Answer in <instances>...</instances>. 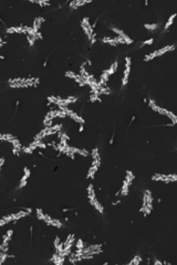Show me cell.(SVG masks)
<instances>
[{
    "instance_id": "1",
    "label": "cell",
    "mask_w": 177,
    "mask_h": 265,
    "mask_svg": "<svg viewBox=\"0 0 177 265\" xmlns=\"http://www.w3.org/2000/svg\"><path fill=\"white\" fill-rule=\"evenodd\" d=\"M176 50V46L175 44H167V46H163V48H160V49L156 50L154 52H151V53H147L145 57H144V62H151L153 61L154 59L158 57H162L164 54H166V53H170V52H173Z\"/></svg>"
},
{
    "instance_id": "2",
    "label": "cell",
    "mask_w": 177,
    "mask_h": 265,
    "mask_svg": "<svg viewBox=\"0 0 177 265\" xmlns=\"http://www.w3.org/2000/svg\"><path fill=\"white\" fill-rule=\"evenodd\" d=\"M131 66H132V59L131 57H125V65H124L123 70V78H122V88H124L128 83V78H130V74H131Z\"/></svg>"
},
{
    "instance_id": "3",
    "label": "cell",
    "mask_w": 177,
    "mask_h": 265,
    "mask_svg": "<svg viewBox=\"0 0 177 265\" xmlns=\"http://www.w3.org/2000/svg\"><path fill=\"white\" fill-rule=\"evenodd\" d=\"M81 28L84 32V34L88 37V41H91V39L93 38V35H94V29L92 28V25H91V22H90V18L85 17L82 19L81 21Z\"/></svg>"
},
{
    "instance_id": "4",
    "label": "cell",
    "mask_w": 177,
    "mask_h": 265,
    "mask_svg": "<svg viewBox=\"0 0 177 265\" xmlns=\"http://www.w3.org/2000/svg\"><path fill=\"white\" fill-rule=\"evenodd\" d=\"M153 200H154V199H153L152 191L148 190V189L144 191L143 197H142V205L153 210Z\"/></svg>"
},
{
    "instance_id": "5",
    "label": "cell",
    "mask_w": 177,
    "mask_h": 265,
    "mask_svg": "<svg viewBox=\"0 0 177 265\" xmlns=\"http://www.w3.org/2000/svg\"><path fill=\"white\" fill-rule=\"evenodd\" d=\"M91 2H92L91 0H72L71 2H69V7H70V10H76L82 6H85Z\"/></svg>"
},
{
    "instance_id": "6",
    "label": "cell",
    "mask_w": 177,
    "mask_h": 265,
    "mask_svg": "<svg viewBox=\"0 0 177 265\" xmlns=\"http://www.w3.org/2000/svg\"><path fill=\"white\" fill-rule=\"evenodd\" d=\"M101 41H102V43H104V44H109V46H118L116 37H103L102 39H101Z\"/></svg>"
},
{
    "instance_id": "7",
    "label": "cell",
    "mask_w": 177,
    "mask_h": 265,
    "mask_svg": "<svg viewBox=\"0 0 177 265\" xmlns=\"http://www.w3.org/2000/svg\"><path fill=\"white\" fill-rule=\"evenodd\" d=\"M86 191H88V202L91 203L92 201H94L96 199V194H95V189H94V187H93V184H88V189H86Z\"/></svg>"
},
{
    "instance_id": "8",
    "label": "cell",
    "mask_w": 177,
    "mask_h": 265,
    "mask_svg": "<svg viewBox=\"0 0 177 265\" xmlns=\"http://www.w3.org/2000/svg\"><path fill=\"white\" fill-rule=\"evenodd\" d=\"M46 21V19L43 17H38L35 18L34 20H33V25H32V28L34 29L37 32L40 31V28H41V25H42L43 22Z\"/></svg>"
},
{
    "instance_id": "9",
    "label": "cell",
    "mask_w": 177,
    "mask_h": 265,
    "mask_svg": "<svg viewBox=\"0 0 177 265\" xmlns=\"http://www.w3.org/2000/svg\"><path fill=\"white\" fill-rule=\"evenodd\" d=\"M90 205H92L93 208L95 209V210H96V211H98V212H99V213H101V214H103V213H104V207H103L102 203H101V202H100L99 200H98V198H96L95 200H94V201L91 202Z\"/></svg>"
},
{
    "instance_id": "10",
    "label": "cell",
    "mask_w": 177,
    "mask_h": 265,
    "mask_svg": "<svg viewBox=\"0 0 177 265\" xmlns=\"http://www.w3.org/2000/svg\"><path fill=\"white\" fill-rule=\"evenodd\" d=\"M151 179L153 181H162L164 184H167V175H164V173H155L151 177Z\"/></svg>"
},
{
    "instance_id": "11",
    "label": "cell",
    "mask_w": 177,
    "mask_h": 265,
    "mask_svg": "<svg viewBox=\"0 0 177 265\" xmlns=\"http://www.w3.org/2000/svg\"><path fill=\"white\" fill-rule=\"evenodd\" d=\"M164 116H166L168 119L172 122V124H174V126L175 125H177V115L176 114H174L173 112H170V110H166V112H165V115Z\"/></svg>"
},
{
    "instance_id": "12",
    "label": "cell",
    "mask_w": 177,
    "mask_h": 265,
    "mask_svg": "<svg viewBox=\"0 0 177 265\" xmlns=\"http://www.w3.org/2000/svg\"><path fill=\"white\" fill-rule=\"evenodd\" d=\"M98 170H99V168H96V167L94 166H90V168H88V173H86V178H88V179H94Z\"/></svg>"
},
{
    "instance_id": "13",
    "label": "cell",
    "mask_w": 177,
    "mask_h": 265,
    "mask_svg": "<svg viewBox=\"0 0 177 265\" xmlns=\"http://www.w3.org/2000/svg\"><path fill=\"white\" fill-rule=\"evenodd\" d=\"M176 16H177V13H173L170 18H168V20H167L166 23H165V25H164V31H167V30H168V29H170V27L173 25V23H174V21H175V18H176Z\"/></svg>"
},
{
    "instance_id": "14",
    "label": "cell",
    "mask_w": 177,
    "mask_h": 265,
    "mask_svg": "<svg viewBox=\"0 0 177 265\" xmlns=\"http://www.w3.org/2000/svg\"><path fill=\"white\" fill-rule=\"evenodd\" d=\"M134 179H135V175L132 172L131 170H128V171H126V173H125V177H124V180L126 181V182H128V184L132 186V184H133Z\"/></svg>"
},
{
    "instance_id": "15",
    "label": "cell",
    "mask_w": 177,
    "mask_h": 265,
    "mask_svg": "<svg viewBox=\"0 0 177 265\" xmlns=\"http://www.w3.org/2000/svg\"><path fill=\"white\" fill-rule=\"evenodd\" d=\"M159 27H160V25L157 23V22H155V23H145V25H144V28H145L147 31H151V32L157 30Z\"/></svg>"
},
{
    "instance_id": "16",
    "label": "cell",
    "mask_w": 177,
    "mask_h": 265,
    "mask_svg": "<svg viewBox=\"0 0 177 265\" xmlns=\"http://www.w3.org/2000/svg\"><path fill=\"white\" fill-rule=\"evenodd\" d=\"M142 261H143V260H142L141 255H135L134 258H132V260L128 262V265H138L140 263H142Z\"/></svg>"
},
{
    "instance_id": "17",
    "label": "cell",
    "mask_w": 177,
    "mask_h": 265,
    "mask_svg": "<svg viewBox=\"0 0 177 265\" xmlns=\"http://www.w3.org/2000/svg\"><path fill=\"white\" fill-rule=\"evenodd\" d=\"M9 243L8 241L1 240V244H0V252H8L9 251Z\"/></svg>"
},
{
    "instance_id": "18",
    "label": "cell",
    "mask_w": 177,
    "mask_h": 265,
    "mask_svg": "<svg viewBox=\"0 0 177 265\" xmlns=\"http://www.w3.org/2000/svg\"><path fill=\"white\" fill-rule=\"evenodd\" d=\"M88 101H90L91 103L102 102V99H101V96L98 95V94H90V96H88Z\"/></svg>"
},
{
    "instance_id": "19",
    "label": "cell",
    "mask_w": 177,
    "mask_h": 265,
    "mask_svg": "<svg viewBox=\"0 0 177 265\" xmlns=\"http://www.w3.org/2000/svg\"><path fill=\"white\" fill-rule=\"evenodd\" d=\"M64 75H65V78L75 81V78H76V76H78V73H75V72H73V71H67Z\"/></svg>"
},
{
    "instance_id": "20",
    "label": "cell",
    "mask_w": 177,
    "mask_h": 265,
    "mask_svg": "<svg viewBox=\"0 0 177 265\" xmlns=\"http://www.w3.org/2000/svg\"><path fill=\"white\" fill-rule=\"evenodd\" d=\"M176 181H177V173H170V175H167V184L176 182Z\"/></svg>"
},
{
    "instance_id": "21",
    "label": "cell",
    "mask_w": 177,
    "mask_h": 265,
    "mask_svg": "<svg viewBox=\"0 0 177 265\" xmlns=\"http://www.w3.org/2000/svg\"><path fill=\"white\" fill-rule=\"evenodd\" d=\"M30 176H31V171H30V169H29L28 167H25V168H23V175H22L21 178H23V179H26V180H28L29 178H30Z\"/></svg>"
},
{
    "instance_id": "22",
    "label": "cell",
    "mask_w": 177,
    "mask_h": 265,
    "mask_svg": "<svg viewBox=\"0 0 177 265\" xmlns=\"http://www.w3.org/2000/svg\"><path fill=\"white\" fill-rule=\"evenodd\" d=\"M61 242H62V240L60 239V237H56V239H54V241H53V247H54V250L60 245Z\"/></svg>"
},
{
    "instance_id": "23",
    "label": "cell",
    "mask_w": 177,
    "mask_h": 265,
    "mask_svg": "<svg viewBox=\"0 0 177 265\" xmlns=\"http://www.w3.org/2000/svg\"><path fill=\"white\" fill-rule=\"evenodd\" d=\"M153 42H154V39H153V38H151V39H147V40H145V41H144V42L142 43L141 44V46H152L153 44Z\"/></svg>"
},
{
    "instance_id": "24",
    "label": "cell",
    "mask_w": 177,
    "mask_h": 265,
    "mask_svg": "<svg viewBox=\"0 0 177 265\" xmlns=\"http://www.w3.org/2000/svg\"><path fill=\"white\" fill-rule=\"evenodd\" d=\"M4 160H6V159H4V156H2V157L0 158V169H2V168H4Z\"/></svg>"
},
{
    "instance_id": "25",
    "label": "cell",
    "mask_w": 177,
    "mask_h": 265,
    "mask_svg": "<svg viewBox=\"0 0 177 265\" xmlns=\"http://www.w3.org/2000/svg\"><path fill=\"white\" fill-rule=\"evenodd\" d=\"M153 264H155V265H162L163 264V262H160L159 260H157L156 258H154V262H153Z\"/></svg>"
},
{
    "instance_id": "26",
    "label": "cell",
    "mask_w": 177,
    "mask_h": 265,
    "mask_svg": "<svg viewBox=\"0 0 177 265\" xmlns=\"http://www.w3.org/2000/svg\"><path fill=\"white\" fill-rule=\"evenodd\" d=\"M113 143H114V134L112 135V137H111V139H110V144H111V145H112Z\"/></svg>"
},
{
    "instance_id": "27",
    "label": "cell",
    "mask_w": 177,
    "mask_h": 265,
    "mask_svg": "<svg viewBox=\"0 0 177 265\" xmlns=\"http://www.w3.org/2000/svg\"><path fill=\"white\" fill-rule=\"evenodd\" d=\"M83 131V125H80V127H79V133H82Z\"/></svg>"
},
{
    "instance_id": "28",
    "label": "cell",
    "mask_w": 177,
    "mask_h": 265,
    "mask_svg": "<svg viewBox=\"0 0 177 265\" xmlns=\"http://www.w3.org/2000/svg\"><path fill=\"white\" fill-rule=\"evenodd\" d=\"M70 210H71V209H69V208H64L62 211H63V212H68V211H70Z\"/></svg>"
}]
</instances>
